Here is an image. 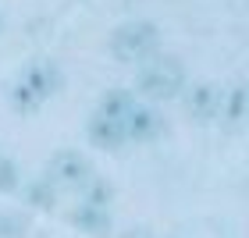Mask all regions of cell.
<instances>
[{"label":"cell","instance_id":"cell-7","mask_svg":"<svg viewBox=\"0 0 249 238\" xmlns=\"http://www.w3.org/2000/svg\"><path fill=\"white\" fill-rule=\"evenodd\" d=\"M86 135H89L93 146H100V150H121V146L128 142V139H124V124L114 121V118H107V114H100V110L89 118Z\"/></svg>","mask_w":249,"mask_h":238},{"label":"cell","instance_id":"cell-8","mask_svg":"<svg viewBox=\"0 0 249 238\" xmlns=\"http://www.w3.org/2000/svg\"><path fill=\"white\" fill-rule=\"evenodd\" d=\"M71 224H75L78 231L93 235V238H104V235L110 231V213H107V206L82 203V206H75V210H71Z\"/></svg>","mask_w":249,"mask_h":238},{"label":"cell","instance_id":"cell-9","mask_svg":"<svg viewBox=\"0 0 249 238\" xmlns=\"http://www.w3.org/2000/svg\"><path fill=\"white\" fill-rule=\"evenodd\" d=\"M135 107V93H128V89H107L104 96H100V114L114 118V121H124L128 118V110Z\"/></svg>","mask_w":249,"mask_h":238},{"label":"cell","instance_id":"cell-2","mask_svg":"<svg viewBox=\"0 0 249 238\" xmlns=\"http://www.w3.org/2000/svg\"><path fill=\"white\" fill-rule=\"evenodd\" d=\"M160 43V29L153 21H128V25L114 29L110 36V53L121 64H142Z\"/></svg>","mask_w":249,"mask_h":238},{"label":"cell","instance_id":"cell-3","mask_svg":"<svg viewBox=\"0 0 249 238\" xmlns=\"http://www.w3.org/2000/svg\"><path fill=\"white\" fill-rule=\"evenodd\" d=\"M182 89H185V68L175 57H157L139 71V93H146L150 100H171Z\"/></svg>","mask_w":249,"mask_h":238},{"label":"cell","instance_id":"cell-6","mask_svg":"<svg viewBox=\"0 0 249 238\" xmlns=\"http://www.w3.org/2000/svg\"><path fill=\"white\" fill-rule=\"evenodd\" d=\"M121 124H124V139H132V142H150L164 132V118L157 114V110L142 107V103H135Z\"/></svg>","mask_w":249,"mask_h":238},{"label":"cell","instance_id":"cell-15","mask_svg":"<svg viewBox=\"0 0 249 238\" xmlns=\"http://www.w3.org/2000/svg\"><path fill=\"white\" fill-rule=\"evenodd\" d=\"M0 29H4V18H0Z\"/></svg>","mask_w":249,"mask_h":238},{"label":"cell","instance_id":"cell-5","mask_svg":"<svg viewBox=\"0 0 249 238\" xmlns=\"http://www.w3.org/2000/svg\"><path fill=\"white\" fill-rule=\"evenodd\" d=\"M221 96H224L221 85L199 82V85H192L189 93H185V110H189L196 121H213V118L221 114Z\"/></svg>","mask_w":249,"mask_h":238},{"label":"cell","instance_id":"cell-1","mask_svg":"<svg viewBox=\"0 0 249 238\" xmlns=\"http://www.w3.org/2000/svg\"><path fill=\"white\" fill-rule=\"evenodd\" d=\"M61 89V68L53 61H32L25 64V71L18 75V82L11 85V107L21 114L39 110L47 100Z\"/></svg>","mask_w":249,"mask_h":238},{"label":"cell","instance_id":"cell-11","mask_svg":"<svg viewBox=\"0 0 249 238\" xmlns=\"http://www.w3.org/2000/svg\"><path fill=\"white\" fill-rule=\"evenodd\" d=\"M25 199H29V206H36V210H53L57 206V188H53L47 178H36V181L25 185Z\"/></svg>","mask_w":249,"mask_h":238},{"label":"cell","instance_id":"cell-4","mask_svg":"<svg viewBox=\"0 0 249 238\" xmlns=\"http://www.w3.org/2000/svg\"><path fill=\"white\" fill-rule=\"evenodd\" d=\"M89 174H93V167H89V160L78 150H57L50 156V164H47V181H53V185L82 188V181Z\"/></svg>","mask_w":249,"mask_h":238},{"label":"cell","instance_id":"cell-10","mask_svg":"<svg viewBox=\"0 0 249 238\" xmlns=\"http://www.w3.org/2000/svg\"><path fill=\"white\" fill-rule=\"evenodd\" d=\"M228 124H239L246 118V85L242 82H235L231 89H224V96H221V114Z\"/></svg>","mask_w":249,"mask_h":238},{"label":"cell","instance_id":"cell-12","mask_svg":"<svg viewBox=\"0 0 249 238\" xmlns=\"http://www.w3.org/2000/svg\"><path fill=\"white\" fill-rule=\"evenodd\" d=\"M82 192H86V203H93V206H110V199H114V188L107 185V178H96V174L82 181Z\"/></svg>","mask_w":249,"mask_h":238},{"label":"cell","instance_id":"cell-13","mask_svg":"<svg viewBox=\"0 0 249 238\" xmlns=\"http://www.w3.org/2000/svg\"><path fill=\"white\" fill-rule=\"evenodd\" d=\"M11 188H18V167L0 156V192H11Z\"/></svg>","mask_w":249,"mask_h":238},{"label":"cell","instance_id":"cell-14","mask_svg":"<svg viewBox=\"0 0 249 238\" xmlns=\"http://www.w3.org/2000/svg\"><path fill=\"white\" fill-rule=\"evenodd\" d=\"M0 238H25V224H21L18 217L0 213Z\"/></svg>","mask_w":249,"mask_h":238}]
</instances>
